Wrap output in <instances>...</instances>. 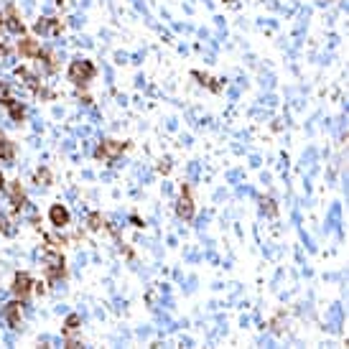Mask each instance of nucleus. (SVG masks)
<instances>
[{
	"mask_svg": "<svg viewBox=\"0 0 349 349\" xmlns=\"http://www.w3.org/2000/svg\"><path fill=\"white\" fill-rule=\"evenodd\" d=\"M3 105H5L8 110H10V117H13V120H18V122L23 120V107H20V105L16 102V99H10V97H8V99H5Z\"/></svg>",
	"mask_w": 349,
	"mask_h": 349,
	"instance_id": "12",
	"label": "nucleus"
},
{
	"mask_svg": "<svg viewBox=\"0 0 349 349\" xmlns=\"http://www.w3.org/2000/svg\"><path fill=\"white\" fill-rule=\"evenodd\" d=\"M36 178H39V181H43V184H49V181H51V174L46 171V168H43V171L36 174Z\"/></svg>",
	"mask_w": 349,
	"mask_h": 349,
	"instance_id": "16",
	"label": "nucleus"
},
{
	"mask_svg": "<svg viewBox=\"0 0 349 349\" xmlns=\"http://www.w3.org/2000/svg\"><path fill=\"white\" fill-rule=\"evenodd\" d=\"M99 222H102V219H99V214H92V217H89V227H92V230H99V227H102Z\"/></svg>",
	"mask_w": 349,
	"mask_h": 349,
	"instance_id": "17",
	"label": "nucleus"
},
{
	"mask_svg": "<svg viewBox=\"0 0 349 349\" xmlns=\"http://www.w3.org/2000/svg\"><path fill=\"white\" fill-rule=\"evenodd\" d=\"M61 28V23L56 18H41V20H36V31L39 33H56Z\"/></svg>",
	"mask_w": 349,
	"mask_h": 349,
	"instance_id": "7",
	"label": "nucleus"
},
{
	"mask_svg": "<svg viewBox=\"0 0 349 349\" xmlns=\"http://www.w3.org/2000/svg\"><path fill=\"white\" fill-rule=\"evenodd\" d=\"M0 23H3V20H0Z\"/></svg>",
	"mask_w": 349,
	"mask_h": 349,
	"instance_id": "20",
	"label": "nucleus"
},
{
	"mask_svg": "<svg viewBox=\"0 0 349 349\" xmlns=\"http://www.w3.org/2000/svg\"><path fill=\"white\" fill-rule=\"evenodd\" d=\"M5 186V181H3V174H0V189H3Z\"/></svg>",
	"mask_w": 349,
	"mask_h": 349,
	"instance_id": "19",
	"label": "nucleus"
},
{
	"mask_svg": "<svg viewBox=\"0 0 349 349\" xmlns=\"http://www.w3.org/2000/svg\"><path fill=\"white\" fill-rule=\"evenodd\" d=\"M18 49L23 56H41V46H39V41H33V39H23L18 43Z\"/></svg>",
	"mask_w": 349,
	"mask_h": 349,
	"instance_id": "8",
	"label": "nucleus"
},
{
	"mask_svg": "<svg viewBox=\"0 0 349 349\" xmlns=\"http://www.w3.org/2000/svg\"><path fill=\"white\" fill-rule=\"evenodd\" d=\"M31 286H33L31 275H28V273H18V275H16V280H13V293L23 298V296H28V293H31Z\"/></svg>",
	"mask_w": 349,
	"mask_h": 349,
	"instance_id": "5",
	"label": "nucleus"
},
{
	"mask_svg": "<svg viewBox=\"0 0 349 349\" xmlns=\"http://www.w3.org/2000/svg\"><path fill=\"white\" fill-rule=\"evenodd\" d=\"M77 326H79V316H77V313H72V316L66 319V324H64V331H66V334H72V331L77 329Z\"/></svg>",
	"mask_w": 349,
	"mask_h": 349,
	"instance_id": "14",
	"label": "nucleus"
},
{
	"mask_svg": "<svg viewBox=\"0 0 349 349\" xmlns=\"http://www.w3.org/2000/svg\"><path fill=\"white\" fill-rule=\"evenodd\" d=\"M10 201H13V209H16V212L26 207V196H23V189H20V184L10 186Z\"/></svg>",
	"mask_w": 349,
	"mask_h": 349,
	"instance_id": "9",
	"label": "nucleus"
},
{
	"mask_svg": "<svg viewBox=\"0 0 349 349\" xmlns=\"http://www.w3.org/2000/svg\"><path fill=\"white\" fill-rule=\"evenodd\" d=\"M5 319H8L10 326H18V324H20V303H18V301H16V303H8V306H5Z\"/></svg>",
	"mask_w": 349,
	"mask_h": 349,
	"instance_id": "10",
	"label": "nucleus"
},
{
	"mask_svg": "<svg viewBox=\"0 0 349 349\" xmlns=\"http://www.w3.org/2000/svg\"><path fill=\"white\" fill-rule=\"evenodd\" d=\"M5 28L10 31V33H23V23L18 20V16H16V10L10 8L8 10V18H5Z\"/></svg>",
	"mask_w": 349,
	"mask_h": 349,
	"instance_id": "11",
	"label": "nucleus"
},
{
	"mask_svg": "<svg viewBox=\"0 0 349 349\" xmlns=\"http://www.w3.org/2000/svg\"><path fill=\"white\" fill-rule=\"evenodd\" d=\"M0 232H5V234H10V232H13V227L8 224V219H5L3 214H0Z\"/></svg>",
	"mask_w": 349,
	"mask_h": 349,
	"instance_id": "15",
	"label": "nucleus"
},
{
	"mask_svg": "<svg viewBox=\"0 0 349 349\" xmlns=\"http://www.w3.org/2000/svg\"><path fill=\"white\" fill-rule=\"evenodd\" d=\"M43 263H46L49 280H61L64 278V257H61V252H49L46 257H43Z\"/></svg>",
	"mask_w": 349,
	"mask_h": 349,
	"instance_id": "2",
	"label": "nucleus"
},
{
	"mask_svg": "<svg viewBox=\"0 0 349 349\" xmlns=\"http://www.w3.org/2000/svg\"><path fill=\"white\" fill-rule=\"evenodd\" d=\"M122 151H125V143H117V140H105V143L97 148V155H99V158H115V155H120Z\"/></svg>",
	"mask_w": 349,
	"mask_h": 349,
	"instance_id": "3",
	"label": "nucleus"
},
{
	"mask_svg": "<svg viewBox=\"0 0 349 349\" xmlns=\"http://www.w3.org/2000/svg\"><path fill=\"white\" fill-rule=\"evenodd\" d=\"M263 209L268 212V214H275V207H273V201H270V199H268V201H263Z\"/></svg>",
	"mask_w": 349,
	"mask_h": 349,
	"instance_id": "18",
	"label": "nucleus"
},
{
	"mask_svg": "<svg viewBox=\"0 0 349 349\" xmlns=\"http://www.w3.org/2000/svg\"><path fill=\"white\" fill-rule=\"evenodd\" d=\"M176 212H178V217H181V219H191V217H194V201H191L189 189H184V191H181V199H178Z\"/></svg>",
	"mask_w": 349,
	"mask_h": 349,
	"instance_id": "4",
	"label": "nucleus"
},
{
	"mask_svg": "<svg viewBox=\"0 0 349 349\" xmlns=\"http://www.w3.org/2000/svg\"><path fill=\"white\" fill-rule=\"evenodd\" d=\"M13 153H16L13 143H8V140L0 138V161H13Z\"/></svg>",
	"mask_w": 349,
	"mask_h": 349,
	"instance_id": "13",
	"label": "nucleus"
},
{
	"mask_svg": "<svg viewBox=\"0 0 349 349\" xmlns=\"http://www.w3.org/2000/svg\"><path fill=\"white\" fill-rule=\"evenodd\" d=\"M49 217H51V222L56 224V227H66V224H69V212H66L61 204H54Z\"/></svg>",
	"mask_w": 349,
	"mask_h": 349,
	"instance_id": "6",
	"label": "nucleus"
},
{
	"mask_svg": "<svg viewBox=\"0 0 349 349\" xmlns=\"http://www.w3.org/2000/svg\"><path fill=\"white\" fill-rule=\"evenodd\" d=\"M92 74H95V66H92V61H87V59H77L69 66V79L74 84H79V87L92 79Z\"/></svg>",
	"mask_w": 349,
	"mask_h": 349,
	"instance_id": "1",
	"label": "nucleus"
}]
</instances>
